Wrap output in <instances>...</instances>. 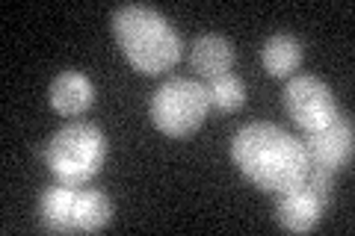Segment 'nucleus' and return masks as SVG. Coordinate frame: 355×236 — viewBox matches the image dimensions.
I'll return each mask as SVG.
<instances>
[{"label": "nucleus", "mask_w": 355, "mask_h": 236, "mask_svg": "<svg viewBox=\"0 0 355 236\" xmlns=\"http://www.w3.org/2000/svg\"><path fill=\"white\" fill-rule=\"evenodd\" d=\"M205 89H207L210 107H216L219 112H237L246 104V86H243V80L234 74L214 77V80H207Z\"/></svg>", "instance_id": "obj_13"}, {"label": "nucleus", "mask_w": 355, "mask_h": 236, "mask_svg": "<svg viewBox=\"0 0 355 236\" xmlns=\"http://www.w3.org/2000/svg\"><path fill=\"white\" fill-rule=\"evenodd\" d=\"M305 148L308 165L326 168L335 174L338 168H347L352 163V121L347 116H338L329 127L305 133V139H299Z\"/></svg>", "instance_id": "obj_6"}, {"label": "nucleus", "mask_w": 355, "mask_h": 236, "mask_svg": "<svg viewBox=\"0 0 355 236\" xmlns=\"http://www.w3.org/2000/svg\"><path fill=\"white\" fill-rule=\"evenodd\" d=\"M323 204L311 189L299 186L293 192L275 195V221L291 233H308L317 228L320 216H323Z\"/></svg>", "instance_id": "obj_7"}, {"label": "nucleus", "mask_w": 355, "mask_h": 236, "mask_svg": "<svg viewBox=\"0 0 355 236\" xmlns=\"http://www.w3.org/2000/svg\"><path fill=\"white\" fill-rule=\"evenodd\" d=\"M113 219V201L101 189H77L74 201V233H98Z\"/></svg>", "instance_id": "obj_11"}, {"label": "nucleus", "mask_w": 355, "mask_h": 236, "mask_svg": "<svg viewBox=\"0 0 355 236\" xmlns=\"http://www.w3.org/2000/svg\"><path fill=\"white\" fill-rule=\"evenodd\" d=\"M39 154L60 183L83 189L107 163V136L95 125L71 121L53 133Z\"/></svg>", "instance_id": "obj_3"}, {"label": "nucleus", "mask_w": 355, "mask_h": 236, "mask_svg": "<svg viewBox=\"0 0 355 236\" xmlns=\"http://www.w3.org/2000/svg\"><path fill=\"white\" fill-rule=\"evenodd\" d=\"M113 36L119 42L125 60L137 69L139 74L154 77L172 71L178 60H181V36L172 30V24L166 21L157 9L128 3L119 6L113 12Z\"/></svg>", "instance_id": "obj_2"}, {"label": "nucleus", "mask_w": 355, "mask_h": 236, "mask_svg": "<svg viewBox=\"0 0 355 236\" xmlns=\"http://www.w3.org/2000/svg\"><path fill=\"white\" fill-rule=\"evenodd\" d=\"M190 62H193V71H198L205 80L231 74V65H234V44H231L225 36H216V33L198 36L193 42Z\"/></svg>", "instance_id": "obj_10"}, {"label": "nucleus", "mask_w": 355, "mask_h": 236, "mask_svg": "<svg viewBox=\"0 0 355 236\" xmlns=\"http://www.w3.org/2000/svg\"><path fill=\"white\" fill-rule=\"evenodd\" d=\"M74 201L77 189L74 186H48L39 198V224L48 233H74Z\"/></svg>", "instance_id": "obj_9"}, {"label": "nucleus", "mask_w": 355, "mask_h": 236, "mask_svg": "<svg viewBox=\"0 0 355 236\" xmlns=\"http://www.w3.org/2000/svg\"><path fill=\"white\" fill-rule=\"evenodd\" d=\"M261 60L266 74L272 77H291L299 62H302V44L299 39L287 36V33H279V36H270L261 48Z\"/></svg>", "instance_id": "obj_12"}, {"label": "nucleus", "mask_w": 355, "mask_h": 236, "mask_svg": "<svg viewBox=\"0 0 355 236\" xmlns=\"http://www.w3.org/2000/svg\"><path fill=\"white\" fill-rule=\"evenodd\" d=\"M284 109L305 133L323 130L340 116L338 98L331 89L311 74H296L284 86Z\"/></svg>", "instance_id": "obj_5"}, {"label": "nucleus", "mask_w": 355, "mask_h": 236, "mask_svg": "<svg viewBox=\"0 0 355 236\" xmlns=\"http://www.w3.org/2000/svg\"><path fill=\"white\" fill-rule=\"evenodd\" d=\"M48 98H51V107L57 109L60 116L74 118V116H83V112L92 107L95 86L80 71H62L60 77H53Z\"/></svg>", "instance_id": "obj_8"}, {"label": "nucleus", "mask_w": 355, "mask_h": 236, "mask_svg": "<svg viewBox=\"0 0 355 236\" xmlns=\"http://www.w3.org/2000/svg\"><path fill=\"white\" fill-rule=\"evenodd\" d=\"M207 109H210L207 89L196 80H184V77L166 80L157 92L151 95L154 127L175 139H184L202 127L207 118Z\"/></svg>", "instance_id": "obj_4"}, {"label": "nucleus", "mask_w": 355, "mask_h": 236, "mask_svg": "<svg viewBox=\"0 0 355 236\" xmlns=\"http://www.w3.org/2000/svg\"><path fill=\"white\" fill-rule=\"evenodd\" d=\"M231 160L240 168V174L266 195L293 192L305 183L308 174L302 142L266 121H254L234 133Z\"/></svg>", "instance_id": "obj_1"}]
</instances>
